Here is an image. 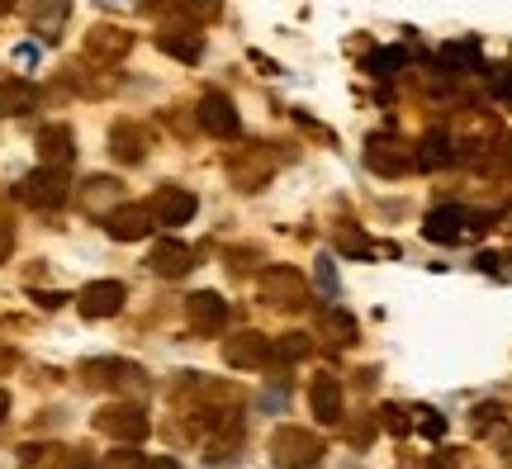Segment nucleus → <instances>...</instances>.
I'll use <instances>...</instances> for the list:
<instances>
[{
  "mask_svg": "<svg viewBox=\"0 0 512 469\" xmlns=\"http://www.w3.org/2000/svg\"><path fill=\"white\" fill-rule=\"evenodd\" d=\"M256 289H261V299L275 308H304L309 304V280L294 271V266H266L261 280H256Z\"/></svg>",
  "mask_w": 512,
  "mask_h": 469,
  "instance_id": "1",
  "label": "nucleus"
},
{
  "mask_svg": "<svg viewBox=\"0 0 512 469\" xmlns=\"http://www.w3.org/2000/svg\"><path fill=\"white\" fill-rule=\"evenodd\" d=\"M271 455L280 469H313L323 455V441L313 432H299V427H280L271 436Z\"/></svg>",
  "mask_w": 512,
  "mask_h": 469,
  "instance_id": "2",
  "label": "nucleus"
},
{
  "mask_svg": "<svg viewBox=\"0 0 512 469\" xmlns=\"http://www.w3.org/2000/svg\"><path fill=\"white\" fill-rule=\"evenodd\" d=\"M95 432L138 446V441L152 432V422H147V413L138 408V403H110V408H100V413H95Z\"/></svg>",
  "mask_w": 512,
  "mask_h": 469,
  "instance_id": "3",
  "label": "nucleus"
},
{
  "mask_svg": "<svg viewBox=\"0 0 512 469\" xmlns=\"http://www.w3.org/2000/svg\"><path fill=\"white\" fill-rule=\"evenodd\" d=\"M185 318H190V327H195L200 337H219L223 327H228V318H233V308H228L223 294L200 289V294H190V299H185Z\"/></svg>",
  "mask_w": 512,
  "mask_h": 469,
  "instance_id": "4",
  "label": "nucleus"
},
{
  "mask_svg": "<svg viewBox=\"0 0 512 469\" xmlns=\"http://www.w3.org/2000/svg\"><path fill=\"white\" fill-rule=\"evenodd\" d=\"M19 199H24L29 209H57V204L67 199V176H62L57 166H38V171H29V176L19 181Z\"/></svg>",
  "mask_w": 512,
  "mask_h": 469,
  "instance_id": "5",
  "label": "nucleus"
},
{
  "mask_svg": "<svg viewBox=\"0 0 512 469\" xmlns=\"http://www.w3.org/2000/svg\"><path fill=\"white\" fill-rule=\"evenodd\" d=\"M470 228H475V214H470V209H460V204H441V209L427 214L422 237H427V242H441V247H451V242H460Z\"/></svg>",
  "mask_w": 512,
  "mask_h": 469,
  "instance_id": "6",
  "label": "nucleus"
},
{
  "mask_svg": "<svg viewBox=\"0 0 512 469\" xmlns=\"http://www.w3.org/2000/svg\"><path fill=\"white\" fill-rule=\"evenodd\" d=\"M152 223H166V228H181V223H190L195 218V209H200V199L190 195V190H176V185H162L157 195H152Z\"/></svg>",
  "mask_w": 512,
  "mask_h": 469,
  "instance_id": "7",
  "label": "nucleus"
},
{
  "mask_svg": "<svg viewBox=\"0 0 512 469\" xmlns=\"http://www.w3.org/2000/svg\"><path fill=\"white\" fill-rule=\"evenodd\" d=\"M152 228H157V223H152V209H147V204H119V209L105 214V233H110L114 242H143Z\"/></svg>",
  "mask_w": 512,
  "mask_h": 469,
  "instance_id": "8",
  "label": "nucleus"
},
{
  "mask_svg": "<svg viewBox=\"0 0 512 469\" xmlns=\"http://www.w3.org/2000/svg\"><path fill=\"white\" fill-rule=\"evenodd\" d=\"M366 166L375 171V176H403V171L413 166V157L403 152L399 138H389V133H370L366 138Z\"/></svg>",
  "mask_w": 512,
  "mask_h": 469,
  "instance_id": "9",
  "label": "nucleus"
},
{
  "mask_svg": "<svg viewBox=\"0 0 512 469\" xmlns=\"http://www.w3.org/2000/svg\"><path fill=\"white\" fill-rule=\"evenodd\" d=\"M124 299L128 289L119 280H95V285H86L76 294V308H81V318H114L124 308Z\"/></svg>",
  "mask_w": 512,
  "mask_h": 469,
  "instance_id": "10",
  "label": "nucleus"
},
{
  "mask_svg": "<svg viewBox=\"0 0 512 469\" xmlns=\"http://www.w3.org/2000/svg\"><path fill=\"white\" fill-rule=\"evenodd\" d=\"M223 361L233 365V370H261V365H271V337L238 332V337L223 342Z\"/></svg>",
  "mask_w": 512,
  "mask_h": 469,
  "instance_id": "11",
  "label": "nucleus"
},
{
  "mask_svg": "<svg viewBox=\"0 0 512 469\" xmlns=\"http://www.w3.org/2000/svg\"><path fill=\"white\" fill-rule=\"evenodd\" d=\"M200 128L204 133H214V138H238L242 133L238 109H233V100H228L223 91H209L200 100Z\"/></svg>",
  "mask_w": 512,
  "mask_h": 469,
  "instance_id": "12",
  "label": "nucleus"
},
{
  "mask_svg": "<svg viewBox=\"0 0 512 469\" xmlns=\"http://www.w3.org/2000/svg\"><path fill=\"white\" fill-rule=\"evenodd\" d=\"M128 48H133V34L119 29V24H95V29H86V57H95V62H124Z\"/></svg>",
  "mask_w": 512,
  "mask_h": 469,
  "instance_id": "13",
  "label": "nucleus"
},
{
  "mask_svg": "<svg viewBox=\"0 0 512 469\" xmlns=\"http://www.w3.org/2000/svg\"><path fill=\"white\" fill-rule=\"evenodd\" d=\"M157 48L176 62H200L204 57V38L190 29V24H162L157 29Z\"/></svg>",
  "mask_w": 512,
  "mask_h": 469,
  "instance_id": "14",
  "label": "nucleus"
},
{
  "mask_svg": "<svg viewBox=\"0 0 512 469\" xmlns=\"http://www.w3.org/2000/svg\"><path fill=\"white\" fill-rule=\"evenodd\" d=\"M38 157H43V166H57V171H67L76 157V138L67 124H48L43 133H38Z\"/></svg>",
  "mask_w": 512,
  "mask_h": 469,
  "instance_id": "15",
  "label": "nucleus"
},
{
  "mask_svg": "<svg viewBox=\"0 0 512 469\" xmlns=\"http://www.w3.org/2000/svg\"><path fill=\"white\" fill-rule=\"evenodd\" d=\"M456 162V138L446 133V128H432V133H422L418 152H413V166L418 171H441V166Z\"/></svg>",
  "mask_w": 512,
  "mask_h": 469,
  "instance_id": "16",
  "label": "nucleus"
},
{
  "mask_svg": "<svg viewBox=\"0 0 512 469\" xmlns=\"http://www.w3.org/2000/svg\"><path fill=\"white\" fill-rule=\"evenodd\" d=\"M81 375L91 379V384H114V389H143L147 379L138 365L128 361H86L81 365Z\"/></svg>",
  "mask_w": 512,
  "mask_h": 469,
  "instance_id": "17",
  "label": "nucleus"
},
{
  "mask_svg": "<svg viewBox=\"0 0 512 469\" xmlns=\"http://www.w3.org/2000/svg\"><path fill=\"white\" fill-rule=\"evenodd\" d=\"M147 266H152L157 275H166V280H176V275H185L190 266H195V252H190L185 242H176V237H166V242H157V247H152Z\"/></svg>",
  "mask_w": 512,
  "mask_h": 469,
  "instance_id": "18",
  "label": "nucleus"
},
{
  "mask_svg": "<svg viewBox=\"0 0 512 469\" xmlns=\"http://www.w3.org/2000/svg\"><path fill=\"white\" fill-rule=\"evenodd\" d=\"M110 152H114V162H124V166H138L147 157V138H143V128L138 124H114L110 128Z\"/></svg>",
  "mask_w": 512,
  "mask_h": 469,
  "instance_id": "19",
  "label": "nucleus"
},
{
  "mask_svg": "<svg viewBox=\"0 0 512 469\" xmlns=\"http://www.w3.org/2000/svg\"><path fill=\"white\" fill-rule=\"evenodd\" d=\"M309 403H313V417L318 422H342V384L332 375H323V379H313V389H309Z\"/></svg>",
  "mask_w": 512,
  "mask_h": 469,
  "instance_id": "20",
  "label": "nucleus"
},
{
  "mask_svg": "<svg viewBox=\"0 0 512 469\" xmlns=\"http://www.w3.org/2000/svg\"><path fill=\"white\" fill-rule=\"evenodd\" d=\"M34 105H38V91L29 81H0V114L19 119V114H29Z\"/></svg>",
  "mask_w": 512,
  "mask_h": 469,
  "instance_id": "21",
  "label": "nucleus"
},
{
  "mask_svg": "<svg viewBox=\"0 0 512 469\" xmlns=\"http://www.w3.org/2000/svg\"><path fill=\"white\" fill-rule=\"evenodd\" d=\"M114 199H119V181H110V176H95V181H86L81 204H86V214H110V209H119Z\"/></svg>",
  "mask_w": 512,
  "mask_h": 469,
  "instance_id": "22",
  "label": "nucleus"
},
{
  "mask_svg": "<svg viewBox=\"0 0 512 469\" xmlns=\"http://www.w3.org/2000/svg\"><path fill=\"white\" fill-rule=\"evenodd\" d=\"M437 62L446 67V72H470V67H479V43H475V38L446 43V48L437 53Z\"/></svg>",
  "mask_w": 512,
  "mask_h": 469,
  "instance_id": "23",
  "label": "nucleus"
},
{
  "mask_svg": "<svg viewBox=\"0 0 512 469\" xmlns=\"http://www.w3.org/2000/svg\"><path fill=\"white\" fill-rule=\"evenodd\" d=\"M67 15H72V5H67V0H53V5H48V10L34 19V34L43 38V43H57V38H62V24H67Z\"/></svg>",
  "mask_w": 512,
  "mask_h": 469,
  "instance_id": "24",
  "label": "nucleus"
},
{
  "mask_svg": "<svg viewBox=\"0 0 512 469\" xmlns=\"http://www.w3.org/2000/svg\"><path fill=\"white\" fill-rule=\"evenodd\" d=\"M403 67H408V53H403V48H375V53L366 57V72H370V76H380V81L399 76Z\"/></svg>",
  "mask_w": 512,
  "mask_h": 469,
  "instance_id": "25",
  "label": "nucleus"
},
{
  "mask_svg": "<svg viewBox=\"0 0 512 469\" xmlns=\"http://www.w3.org/2000/svg\"><path fill=\"white\" fill-rule=\"evenodd\" d=\"M356 332H361V327H356L351 313H342V308H328V313H323V337H332L337 346H351Z\"/></svg>",
  "mask_w": 512,
  "mask_h": 469,
  "instance_id": "26",
  "label": "nucleus"
},
{
  "mask_svg": "<svg viewBox=\"0 0 512 469\" xmlns=\"http://www.w3.org/2000/svg\"><path fill=\"white\" fill-rule=\"evenodd\" d=\"M304 356H313V337H304V332H290V337H275L271 342V361H304Z\"/></svg>",
  "mask_w": 512,
  "mask_h": 469,
  "instance_id": "27",
  "label": "nucleus"
},
{
  "mask_svg": "<svg viewBox=\"0 0 512 469\" xmlns=\"http://www.w3.org/2000/svg\"><path fill=\"white\" fill-rule=\"evenodd\" d=\"M176 15H185L190 24H209L219 19V0H176Z\"/></svg>",
  "mask_w": 512,
  "mask_h": 469,
  "instance_id": "28",
  "label": "nucleus"
},
{
  "mask_svg": "<svg viewBox=\"0 0 512 469\" xmlns=\"http://www.w3.org/2000/svg\"><path fill=\"white\" fill-rule=\"evenodd\" d=\"M100 469H147V460L138 451H128V441H124V451H110L100 460Z\"/></svg>",
  "mask_w": 512,
  "mask_h": 469,
  "instance_id": "29",
  "label": "nucleus"
},
{
  "mask_svg": "<svg viewBox=\"0 0 512 469\" xmlns=\"http://www.w3.org/2000/svg\"><path fill=\"white\" fill-rule=\"evenodd\" d=\"M380 422H384V427H389L394 436H408V432H413V417L403 413L399 403H389V408H380Z\"/></svg>",
  "mask_w": 512,
  "mask_h": 469,
  "instance_id": "30",
  "label": "nucleus"
},
{
  "mask_svg": "<svg viewBox=\"0 0 512 469\" xmlns=\"http://www.w3.org/2000/svg\"><path fill=\"white\" fill-rule=\"evenodd\" d=\"M418 427H422V436H432V441H441V436H446V417L432 413V408H418Z\"/></svg>",
  "mask_w": 512,
  "mask_h": 469,
  "instance_id": "31",
  "label": "nucleus"
},
{
  "mask_svg": "<svg viewBox=\"0 0 512 469\" xmlns=\"http://www.w3.org/2000/svg\"><path fill=\"white\" fill-rule=\"evenodd\" d=\"M337 247H342L347 256H370V242L361 233H351V228H342V233H337Z\"/></svg>",
  "mask_w": 512,
  "mask_h": 469,
  "instance_id": "32",
  "label": "nucleus"
},
{
  "mask_svg": "<svg viewBox=\"0 0 512 469\" xmlns=\"http://www.w3.org/2000/svg\"><path fill=\"white\" fill-rule=\"evenodd\" d=\"M489 91H494L498 100H512V67H494V72H489Z\"/></svg>",
  "mask_w": 512,
  "mask_h": 469,
  "instance_id": "33",
  "label": "nucleus"
},
{
  "mask_svg": "<svg viewBox=\"0 0 512 469\" xmlns=\"http://www.w3.org/2000/svg\"><path fill=\"white\" fill-rule=\"evenodd\" d=\"M318 285L328 289V294H337V271H332V261H328V256L318 261Z\"/></svg>",
  "mask_w": 512,
  "mask_h": 469,
  "instance_id": "34",
  "label": "nucleus"
},
{
  "mask_svg": "<svg viewBox=\"0 0 512 469\" xmlns=\"http://www.w3.org/2000/svg\"><path fill=\"white\" fill-rule=\"evenodd\" d=\"M10 252H15V228H10V223H0V266L10 261Z\"/></svg>",
  "mask_w": 512,
  "mask_h": 469,
  "instance_id": "35",
  "label": "nucleus"
},
{
  "mask_svg": "<svg viewBox=\"0 0 512 469\" xmlns=\"http://www.w3.org/2000/svg\"><path fill=\"white\" fill-rule=\"evenodd\" d=\"M370 436H375V422H356V427H351V441H356V446H366Z\"/></svg>",
  "mask_w": 512,
  "mask_h": 469,
  "instance_id": "36",
  "label": "nucleus"
},
{
  "mask_svg": "<svg viewBox=\"0 0 512 469\" xmlns=\"http://www.w3.org/2000/svg\"><path fill=\"white\" fill-rule=\"evenodd\" d=\"M460 460L456 455H432V460H427V469H456Z\"/></svg>",
  "mask_w": 512,
  "mask_h": 469,
  "instance_id": "37",
  "label": "nucleus"
},
{
  "mask_svg": "<svg viewBox=\"0 0 512 469\" xmlns=\"http://www.w3.org/2000/svg\"><path fill=\"white\" fill-rule=\"evenodd\" d=\"M147 469H181L171 455H157V460H147Z\"/></svg>",
  "mask_w": 512,
  "mask_h": 469,
  "instance_id": "38",
  "label": "nucleus"
},
{
  "mask_svg": "<svg viewBox=\"0 0 512 469\" xmlns=\"http://www.w3.org/2000/svg\"><path fill=\"white\" fill-rule=\"evenodd\" d=\"M5 417H10V394L0 389V422H5Z\"/></svg>",
  "mask_w": 512,
  "mask_h": 469,
  "instance_id": "39",
  "label": "nucleus"
},
{
  "mask_svg": "<svg viewBox=\"0 0 512 469\" xmlns=\"http://www.w3.org/2000/svg\"><path fill=\"white\" fill-rule=\"evenodd\" d=\"M5 10H15V0H0V15H5Z\"/></svg>",
  "mask_w": 512,
  "mask_h": 469,
  "instance_id": "40",
  "label": "nucleus"
},
{
  "mask_svg": "<svg viewBox=\"0 0 512 469\" xmlns=\"http://www.w3.org/2000/svg\"><path fill=\"white\" fill-rule=\"evenodd\" d=\"M508 460H512V436H508Z\"/></svg>",
  "mask_w": 512,
  "mask_h": 469,
  "instance_id": "41",
  "label": "nucleus"
},
{
  "mask_svg": "<svg viewBox=\"0 0 512 469\" xmlns=\"http://www.w3.org/2000/svg\"><path fill=\"white\" fill-rule=\"evenodd\" d=\"M508 157H512V138H508Z\"/></svg>",
  "mask_w": 512,
  "mask_h": 469,
  "instance_id": "42",
  "label": "nucleus"
}]
</instances>
